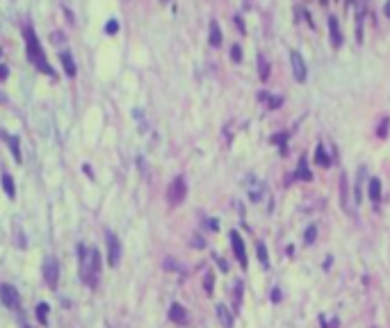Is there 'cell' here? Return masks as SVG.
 Listing matches in <instances>:
<instances>
[{"label": "cell", "mask_w": 390, "mask_h": 328, "mask_svg": "<svg viewBox=\"0 0 390 328\" xmlns=\"http://www.w3.org/2000/svg\"><path fill=\"white\" fill-rule=\"evenodd\" d=\"M3 189H5V194L10 196V198H14L16 196V187H14V178L10 176V173H5L3 176Z\"/></svg>", "instance_id": "18"}, {"label": "cell", "mask_w": 390, "mask_h": 328, "mask_svg": "<svg viewBox=\"0 0 390 328\" xmlns=\"http://www.w3.org/2000/svg\"><path fill=\"white\" fill-rule=\"evenodd\" d=\"M78 253H80V276H83V282L89 287H96L98 278H101V253H98L96 246L85 249L83 244L78 246Z\"/></svg>", "instance_id": "1"}, {"label": "cell", "mask_w": 390, "mask_h": 328, "mask_svg": "<svg viewBox=\"0 0 390 328\" xmlns=\"http://www.w3.org/2000/svg\"><path fill=\"white\" fill-rule=\"evenodd\" d=\"M7 144H10V150H12V155H14V159H16V162H21V148H19V137H12V135H7Z\"/></svg>", "instance_id": "22"}, {"label": "cell", "mask_w": 390, "mask_h": 328, "mask_svg": "<svg viewBox=\"0 0 390 328\" xmlns=\"http://www.w3.org/2000/svg\"><path fill=\"white\" fill-rule=\"evenodd\" d=\"M281 103H283V98H281V96H276V98H269V109H276Z\"/></svg>", "instance_id": "28"}, {"label": "cell", "mask_w": 390, "mask_h": 328, "mask_svg": "<svg viewBox=\"0 0 390 328\" xmlns=\"http://www.w3.org/2000/svg\"><path fill=\"white\" fill-rule=\"evenodd\" d=\"M208 41H210L212 48H219L221 46V27L217 21H210V36H208Z\"/></svg>", "instance_id": "15"}, {"label": "cell", "mask_w": 390, "mask_h": 328, "mask_svg": "<svg viewBox=\"0 0 390 328\" xmlns=\"http://www.w3.org/2000/svg\"><path fill=\"white\" fill-rule=\"evenodd\" d=\"M217 319H219V323L224 328H233V314L228 312V308L226 305H217Z\"/></svg>", "instance_id": "14"}, {"label": "cell", "mask_w": 390, "mask_h": 328, "mask_svg": "<svg viewBox=\"0 0 390 328\" xmlns=\"http://www.w3.org/2000/svg\"><path fill=\"white\" fill-rule=\"evenodd\" d=\"M329 32H331V44H333L335 48H338V46H342V30H340L338 16H333V14L329 16Z\"/></svg>", "instance_id": "9"}, {"label": "cell", "mask_w": 390, "mask_h": 328, "mask_svg": "<svg viewBox=\"0 0 390 328\" xmlns=\"http://www.w3.org/2000/svg\"><path fill=\"white\" fill-rule=\"evenodd\" d=\"M370 200H372V205H379L381 203V180L379 178H370Z\"/></svg>", "instance_id": "13"}, {"label": "cell", "mask_w": 390, "mask_h": 328, "mask_svg": "<svg viewBox=\"0 0 390 328\" xmlns=\"http://www.w3.org/2000/svg\"><path fill=\"white\" fill-rule=\"evenodd\" d=\"M0 301H3L10 310H19V305H21L19 290H16L14 285H10V282H3V285H0Z\"/></svg>", "instance_id": "5"}, {"label": "cell", "mask_w": 390, "mask_h": 328, "mask_svg": "<svg viewBox=\"0 0 390 328\" xmlns=\"http://www.w3.org/2000/svg\"><path fill=\"white\" fill-rule=\"evenodd\" d=\"M169 319H171L174 323H185V321H187V312H185V308H183L180 303H171Z\"/></svg>", "instance_id": "12"}, {"label": "cell", "mask_w": 390, "mask_h": 328, "mask_svg": "<svg viewBox=\"0 0 390 328\" xmlns=\"http://www.w3.org/2000/svg\"><path fill=\"white\" fill-rule=\"evenodd\" d=\"M0 55H3V50H0Z\"/></svg>", "instance_id": "38"}, {"label": "cell", "mask_w": 390, "mask_h": 328, "mask_svg": "<svg viewBox=\"0 0 390 328\" xmlns=\"http://www.w3.org/2000/svg\"><path fill=\"white\" fill-rule=\"evenodd\" d=\"M48 303H39L37 305V310H34V314H37V319H39V323L42 326H48Z\"/></svg>", "instance_id": "20"}, {"label": "cell", "mask_w": 390, "mask_h": 328, "mask_svg": "<svg viewBox=\"0 0 390 328\" xmlns=\"http://www.w3.org/2000/svg\"><path fill=\"white\" fill-rule=\"evenodd\" d=\"M258 75H260V80L269 77V62L265 59V55H258Z\"/></svg>", "instance_id": "19"}, {"label": "cell", "mask_w": 390, "mask_h": 328, "mask_svg": "<svg viewBox=\"0 0 390 328\" xmlns=\"http://www.w3.org/2000/svg\"><path fill=\"white\" fill-rule=\"evenodd\" d=\"M235 25L240 27V32H244V23H242V18L240 16H235Z\"/></svg>", "instance_id": "32"}, {"label": "cell", "mask_w": 390, "mask_h": 328, "mask_svg": "<svg viewBox=\"0 0 390 328\" xmlns=\"http://www.w3.org/2000/svg\"><path fill=\"white\" fill-rule=\"evenodd\" d=\"M340 203H342L344 210H349V185H347V176L342 173V178H340Z\"/></svg>", "instance_id": "17"}, {"label": "cell", "mask_w": 390, "mask_h": 328, "mask_svg": "<svg viewBox=\"0 0 390 328\" xmlns=\"http://www.w3.org/2000/svg\"><path fill=\"white\" fill-rule=\"evenodd\" d=\"M256 249H258V260H260V262L265 264V267H269V258H267V249H265V244H262V241H258Z\"/></svg>", "instance_id": "23"}, {"label": "cell", "mask_w": 390, "mask_h": 328, "mask_svg": "<svg viewBox=\"0 0 390 328\" xmlns=\"http://www.w3.org/2000/svg\"><path fill=\"white\" fill-rule=\"evenodd\" d=\"M388 126H390V118L383 116L381 118V123H379V128H376V135H379L381 139H385V135H388Z\"/></svg>", "instance_id": "25"}, {"label": "cell", "mask_w": 390, "mask_h": 328, "mask_svg": "<svg viewBox=\"0 0 390 328\" xmlns=\"http://www.w3.org/2000/svg\"><path fill=\"white\" fill-rule=\"evenodd\" d=\"M315 164H320L322 169L331 167V157H329V153H326V148L322 144H317V148H315Z\"/></svg>", "instance_id": "16"}, {"label": "cell", "mask_w": 390, "mask_h": 328, "mask_svg": "<svg viewBox=\"0 0 390 328\" xmlns=\"http://www.w3.org/2000/svg\"><path fill=\"white\" fill-rule=\"evenodd\" d=\"M165 267H169V269H180V267H178V264H176V262H174V260H167V262H165Z\"/></svg>", "instance_id": "33"}, {"label": "cell", "mask_w": 390, "mask_h": 328, "mask_svg": "<svg viewBox=\"0 0 390 328\" xmlns=\"http://www.w3.org/2000/svg\"><path fill=\"white\" fill-rule=\"evenodd\" d=\"M315 235H317V228L315 226H308L306 228V235H303V237H306V244H313V241H315Z\"/></svg>", "instance_id": "26"}, {"label": "cell", "mask_w": 390, "mask_h": 328, "mask_svg": "<svg viewBox=\"0 0 390 328\" xmlns=\"http://www.w3.org/2000/svg\"><path fill=\"white\" fill-rule=\"evenodd\" d=\"M192 244H194V246H197V249H203V239H194V241H192Z\"/></svg>", "instance_id": "35"}, {"label": "cell", "mask_w": 390, "mask_h": 328, "mask_svg": "<svg viewBox=\"0 0 390 328\" xmlns=\"http://www.w3.org/2000/svg\"><path fill=\"white\" fill-rule=\"evenodd\" d=\"M247 189H249V198H251L253 203L262 200V196H265V185H262L260 180H249Z\"/></svg>", "instance_id": "10"}, {"label": "cell", "mask_w": 390, "mask_h": 328, "mask_svg": "<svg viewBox=\"0 0 390 328\" xmlns=\"http://www.w3.org/2000/svg\"><path fill=\"white\" fill-rule=\"evenodd\" d=\"M290 62H292V71H294V80L303 82L308 75V68H306V62H303V57L297 53V50H292L290 53Z\"/></svg>", "instance_id": "8"}, {"label": "cell", "mask_w": 390, "mask_h": 328, "mask_svg": "<svg viewBox=\"0 0 390 328\" xmlns=\"http://www.w3.org/2000/svg\"><path fill=\"white\" fill-rule=\"evenodd\" d=\"M230 57H233V62H240V59H242V48H240L238 44L230 48Z\"/></svg>", "instance_id": "27"}, {"label": "cell", "mask_w": 390, "mask_h": 328, "mask_svg": "<svg viewBox=\"0 0 390 328\" xmlns=\"http://www.w3.org/2000/svg\"><path fill=\"white\" fill-rule=\"evenodd\" d=\"M60 59H62V66H64V73H66L69 77H73L75 71H78V68H75V62H73V55H71L69 50H62V53H60Z\"/></svg>", "instance_id": "11"}, {"label": "cell", "mask_w": 390, "mask_h": 328, "mask_svg": "<svg viewBox=\"0 0 390 328\" xmlns=\"http://www.w3.org/2000/svg\"><path fill=\"white\" fill-rule=\"evenodd\" d=\"M208 226H210L212 230H217V228H219V223H217V221H208Z\"/></svg>", "instance_id": "36"}, {"label": "cell", "mask_w": 390, "mask_h": 328, "mask_svg": "<svg viewBox=\"0 0 390 328\" xmlns=\"http://www.w3.org/2000/svg\"><path fill=\"white\" fill-rule=\"evenodd\" d=\"M203 290H206V294H212V290H215V273H206V278H203Z\"/></svg>", "instance_id": "24"}, {"label": "cell", "mask_w": 390, "mask_h": 328, "mask_svg": "<svg viewBox=\"0 0 390 328\" xmlns=\"http://www.w3.org/2000/svg\"><path fill=\"white\" fill-rule=\"evenodd\" d=\"M320 3H322V5H329V0H320Z\"/></svg>", "instance_id": "37"}, {"label": "cell", "mask_w": 390, "mask_h": 328, "mask_svg": "<svg viewBox=\"0 0 390 328\" xmlns=\"http://www.w3.org/2000/svg\"><path fill=\"white\" fill-rule=\"evenodd\" d=\"M121 262V241L114 232H107V264L116 267Z\"/></svg>", "instance_id": "6"}, {"label": "cell", "mask_w": 390, "mask_h": 328, "mask_svg": "<svg viewBox=\"0 0 390 328\" xmlns=\"http://www.w3.org/2000/svg\"><path fill=\"white\" fill-rule=\"evenodd\" d=\"M271 301H274V303H279V301H281V292L279 290L271 292Z\"/></svg>", "instance_id": "31"}, {"label": "cell", "mask_w": 390, "mask_h": 328, "mask_svg": "<svg viewBox=\"0 0 390 328\" xmlns=\"http://www.w3.org/2000/svg\"><path fill=\"white\" fill-rule=\"evenodd\" d=\"M185 196H187V182H185L183 176H176L171 180L169 189H167V198H169L171 205H180L185 200Z\"/></svg>", "instance_id": "3"}, {"label": "cell", "mask_w": 390, "mask_h": 328, "mask_svg": "<svg viewBox=\"0 0 390 328\" xmlns=\"http://www.w3.org/2000/svg\"><path fill=\"white\" fill-rule=\"evenodd\" d=\"M105 30H107V32H116V30H119V23H116V21H110V23L105 25Z\"/></svg>", "instance_id": "29"}, {"label": "cell", "mask_w": 390, "mask_h": 328, "mask_svg": "<svg viewBox=\"0 0 390 328\" xmlns=\"http://www.w3.org/2000/svg\"><path fill=\"white\" fill-rule=\"evenodd\" d=\"M44 280L51 290H57V282H60V264L55 258H46L44 260Z\"/></svg>", "instance_id": "4"}, {"label": "cell", "mask_w": 390, "mask_h": 328, "mask_svg": "<svg viewBox=\"0 0 390 328\" xmlns=\"http://www.w3.org/2000/svg\"><path fill=\"white\" fill-rule=\"evenodd\" d=\"M23 34H25V48H28V59L37 66V71H42V73H46V75H55V71H53V66L48 64V59H46V53H44V46L39 44V39H37V34H34V30L30 25H25L23 27Z\"/></svg>", "instance_id": "2"}, {"label": "cell", "mask_w": 390, "mask_h": 328, "mask_svg": "<svg viewBox=\"0 0 390 328\" xmlns=\"http://www.w3.org/2000/svg\"><path fill=\"white\" fill-rule=\"evenodd\" d=\"M230 246H233V253H235V258H238V262H240V267L242 269H247V249H244V241H242V237H240V232L238 230H230Z\"/></svg>", "instance_id": "7"}, {"label": "cell", "mask_w": 390, "mask_h": 328, "mask_svg": "<svg viewBox=\"0 0 390 328\" xmlns=\"http://www.w3.org/2000/svg\"><path fill=\"white\" fill-rule=\"evenodd\" d=\"M7 75H10V68H7L5 64H0V80H5Z\"/></svg>", "instance_id": "30"}, {"label": "cell", "mask_w": 390, "mask_h": 328, "mask_svg": "<svg viewBox=\"0 0 390 328\" xmlns=\"http://www.w3.org/2000/svg\"><path fill=\"white\" fill-rule=\"evenodd\" d=\"M297 178L299 180H313V173H310V169H308V162L306 159H301V162H299V169H297Z\"/></svg>", "instance_id": "21"}, {"label": "cell", "mask_w": 390, "mask_h": 328, "mask_svg": "<svg viewBox=\"0 0 390 328\" xmlns=\"http://www.w3.org/2000/svg\"><path fill=\"white\" fill-rule=\"evenodd\" d=\"M383 14L390 18V0H385V5H383Z\"/></svg>", "instance_id": "34"}]
</instances>
